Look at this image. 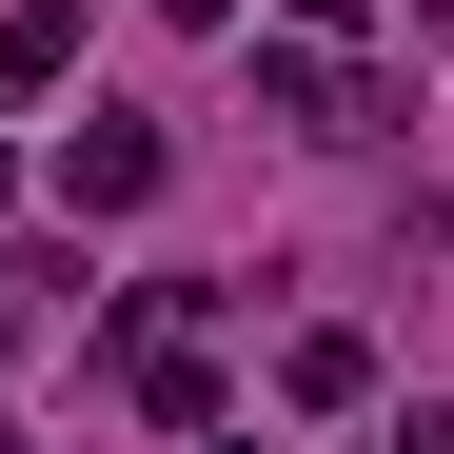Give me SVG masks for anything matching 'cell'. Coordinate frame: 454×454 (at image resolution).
<instances>
[{
	"mask_svg": "<svg viewBox=\"0 0 454 454\" xmlns=\"http://www.w3.org/2000/svg\"><path fill=\"white\" fill-rule=\"evenodd\" d=\"M257 119H296V138H375L395 99H375L356 59H336V40H257Z\"/></svg>",
	"mask_w": 454,
	"mask_h": 454,
	"instance_id": "6da1fadb",
	"label": "cell"
},
{
	"mask_svg": "<svg viewBox=\"0 0 454 454\" xmlns=\"http://www.w3.org/2000/svg\"><path fill=\"white\" fill-rule=\"evenodd\" d=\"M159 178H178V138H159V119H119V99H99L80 138H59V198H80V217H138Z\"/></svg>",
	"mask_w": 454,
	"mask_h": 454,
	"instance_id": "7a4b0ae2",
	"label": "cell"
},
{
	"mask_svg": "<svg viewBox=\"0 0 454 454\" xmlns=\"http://www.w3.org/2000/svg\"><path fill=\"white\" fill-rule=\"evenodd\" d=\"M277 395H296V415H356V395H375V336H336V317H317V336L277 356Z\"/></svg>",
	"mask_w": 454,
	"mask_h": 454,
	"instance_id": "3957f363",
	"label": "cell"
},
{
	"mask_svg": "<svg viewBox=\"0 0 454 454\" xmlns=\"http://www.w3.org/2000/svg\"><path fill=\"white\" fill-rule=\"evenodd\" d=\"M59 59H80V0H0V99H40Z\"/></svg>",
	"mask_w": 454,
	"mask_h": 454,
	"instance_id": "277c9868",
	"label": "cell"
},
{
	"mask_svg": "<svg viewBox=\"0 0 454 454\" xmlns=\"http://www.w3.org/2000/svg\"><path fill=\"white\" fill-rule=\"evenodd\" d=\"M375 454H454V415H434V395H415V415H395V434H375Z\"/></svg>",
	"mask_w": 454,
	"mask_h": 454,
	"instance_id": "5b68a950",
	"label": "cell"
},
{
	"mask_svg": "<svg viewBox=\"0 0 454 454\" xmlns=\"http://www.w3.org/2000/svg\"><path fill=\"white\" fill-rule=\"evenodd\" d=\"M159 20H178V40H238V0H159Z\"/></svg>",
	"mask_w": 454,
	"mask_h": 454,
	"instance_id": "8992f818",
	"label": "cell"
},
{
	"mask_svg": "<svg viewBox=\"0 0 454 454\" xmlns=\"http://www.w3.org/2000/svg\"><path fill=\"white\" fill-rule=\"evenodd\" d=\"M356 20H375V0H296V40H356Z\"/></svg>",
	"mask_w": 454,
	"mask_h": 454,
	"instance_id": "52a82bcc",
	"label": "cell"
},
{
	"mask_svg": "<svg viewBox=\"0 0 454 454\" xmlns=\"http://www.w3.org/2000/svg\"><path fill=\"white\" fill-rule=\"evenodd\" d=\"M415 20H434V59H454V0H415Z\"/></svg>",
	"mask_w": 454,
	"mask_h": 454,
	"instance_id": "ba28073f",
	"label": "cell"
},
{
	"mask_svg": "<svg viewBox=\"0 0 454 454\" xmlns=\"http://www.w3.org/2000/svg\"><path fill=\"white\" fill-rule=\"evenodd\" d=\"M0 356H20V296H0Z\"/></svg>",
	"mask_w": 454,
	"mask_h": 454,
	"instance_id": "9c48e42d",
	"label": "cell"
},
{
	"mask_svg": "<svg viewBox=\"0 0 454 454\" xmlns=\"http://www.w3.org/2000/svg\"><path fill=\"white\" fill-rule=\"evenodd\" d=\"M0 217H20V159H0Z\"/></svg>",
	"mask_w": 454,
	"mask_h": 454,
	"instance_id": "30bf717a",
	"label": "cell"
},
{
	"mask_svg": "<svg viewBox=\"0 0 454 454\" xmlns=\"http://www.w3.org/2000/svg\"><path fill=\"white\" fill-rule=\"evenodd\" d=\"M0 454H20V434H0Z\"/></svg>",
	"mask_w": 454,
	"mask_h": 454,
	"instance_id": "8fae6325",
	"label": "cell"
}]
</instances>
